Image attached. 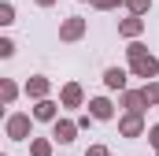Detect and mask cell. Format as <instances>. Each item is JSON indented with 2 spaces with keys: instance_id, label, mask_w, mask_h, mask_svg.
I'll return each instance as SVG.
<instances>
[{
  "instance_id": "cell-1",
  "label": "cell",
  "mask_w": 159,
  "mask_h": 156,
  "mask_svg": "<svg viewBox=\"0 0 159 156\" xmlns=\"http://www.w3.org/2000/svg\"><path fill=\"white\" fill-rule=\"evenodd\" d=\"M126 52H129L133 75H141V78H156V71H159V60L152 56V52H144V45H129Z\"/></svg>"
},
{
  "instance_id": "cell-2",
  "label": "cell",
  "mask_w": 159,
  "mask_h": 156,
  "mask_svg": "<svg viewBox=\"0 0 159 156\" xmlns=\"http://www.w3.org/2000/svg\"><path fill=\"white\" fill-rule=\"evenodd\" d=\"M26 134H30V115H11V119H7V138L22 141Z\"/></svg>"
},
{
  "instance_id": "cell-3",
  "label": "cell",
  "mask_w": 159,
  "mask_h": 156,
  "mask_svg": "<svg viewBox=\"0 0 159 156\" xmlns=\"http://www.w3.org/2000/svg\"><path fill=\"white\" fill-rule=\"evenodd\" d=\"M81 34H85V19H67V22L59 26V37L63 41H78Z\"/></svg>"
},
{
  "instance_id": "cell-4",
  "label": "cell",
  "mask_w": 159,
  "mask_h": 156,
  "mask_svg": "<svg viewBox=\"0 0 159 156\" xmlns=\"http://www.w3.org/2000/svg\"><path fill=\"white\" fill-rule=\"evenodd\" d=\"M74 134H78V123H70V119H56V141H74Z\"/></svg>"
},
{
  "instance_id": "cell-5",
  "label": "cell",
  "mask_w": 159,
  "mask_h": 156,
  "mask_svg": "<svg viewBox=\"0 0 159 156\" xmlns=\"http://www.w3.org/2000/svg\"><path fill=\"white\" fill-rule=\"evenodd\" d=\"M141 126H144V123H141V112H129V115L119 123V130L126 134V138H137V134H141Z\"/></svg>"
},
{
  "instance_id": "cell-6",
  "label": "cell",
  "mask_w": 159,
  "mask_h": 156,
  "mask_svg": "<svg viewBox=\"0 0 159 156\" xmlns=\"http://www.w3.org/2000/svg\"><path fill=\"white\" fill-rule=\"evenodd\" d=\"M104 82H107V89H126V71H122V67H111V71L104 75Z\"/></svg>"
},
{
  "instance_id": "cell-7",
  "label": "cell",
  "mask_w": 159,
  "mask_h": 156,
  "mask_svg": "<svg viewBox=\"0 0 159 156\" xmlns=\"http://www.w3.org/2000/svg\"><path fill=\"white\" fill-rule=\"evenodd\" d=\"M63 104H67V108H78L81 104V85L78 82H70V85L63 89Z\"/></svg>"
},
{
  "instance_id": "cell-8",
  "label": "cell",
  "mask_w": 159,
  "mask_h": 156,
  "mask_svg": "<svg viewBox=\"0 0 159 156\" xmlns=\"http://www.w3.org/2000/svg\"><path fill=\"white\" fill-rule=\"evenodd\" d=\"M89 108H93V119H111V112H115V108H111V100H104V97H96Z\"/></svg>"
},
{
  "instance_id": "cell-9",
  "label": "cell",
  "mask_w": 159,
  "mask_h": 156,
  "mask_svg": "<svg viewBox=\"0 0 159 156\" xmlns=\"http://www.w3.org/2000/svg\"><path fill=\"white\" fill-rule=\"evenodd\" d=\"M26 93H30V97H44V93H48V78H30V82H26Z\"/></svg>"
},
{
  "instance_id": "cell-10",
  "label": "cell",
  "mask_w": 159,
  "mask_h": 156,
  "mask_svg": "<svg viewBox=\"0 0 159 156\" xmlns=\"http://www.w3.org/2000/svg\"><path fill=\"white\" fill-rule=\"evenodd\" d=\"M34 119H56V104H52V100H37Z\"/></svg>"
},
{
  "instance_id": "cell-11",
  "label": "cell",
  "mask_w": 159,
  "mask_h": 156,
  "mask_svg": "<svg viewBox=\"0 0 159 156\" xmlns=\"http://www.w3.org/2000/svg\"><path fill=\"white\" fill-rule=\"evenodd\" d=\"M119 30H122V34H126V37H137V34H141V30H144V22H141V19H137V15H133V19H126V22H122Z\"/></svg>"
},
{
  "instance_id": "cell-12",
  "label": "cell",
  "mask_w": 159,
  "mask_h": 156,
  "mask_svg": "<svg viewBox=\"0 0 159 156\" xmlns=\"http://www.w3.org/2000/svg\"><path fill=\"white\" fill-rule=\"evenodd\" d=\"M122 104H126L129 112H144V97H141V93H126V97H122Z\"/></svg>"
},
{
  "instance_id": "cell-13",
  "label": "cell",
  "mask_w": 159,
  "mask_h": 156,
  "mask_svg": "<svg viewBox=\"0 0 159 156\" xmlns=\"http://www.w3.org/2000/svg\"><path fill=\"white\" fill-rule=\"evenodd\" d=\"M141 97H144V104H159V85H156V82H148V85L141 89Z\"/></svg>"
},
{
  "instance_id": "cell-14",
  "label": "cell",
  "mask_w": 159,
  "mask_h": 156,
  "mask_svg": "<svg viewBox=\"0 0 159 156\" xmlns=\"http://www.w3.org/2000/svg\"><path fill=\"white\" fill-rule=\"evenodd\" d=\"M48 153H52V145H48V141H41V138H37V141H34V156H48Z\"/></svg>"
},
{
  "instance_id": "cell-15",
  "label": "cell",
  "mask_w": 159,
  "mask_h": 156,
  "mask_svg": "<svg viewBox=\"0 0 159 156\" xmlns=\"http://www.w3.org/2000/svg\"><path fill=\"white\" fill-rule=\"evenodd\" d=\"M0 22H15V7H11V4L0 7Z\"/></svg>"
},
{
  "instance_id": "cell-16",
  "label": "cell",
  "mask_w": 159,
  "mask_h": 156,
  "mask_svg": "<svg viewBox=\"0 0 159 156\" xmlns=\"http://www.w3.org/2000/svg\"><path fill=\"white\" fill-rule=\"evenodd\" d=\"M126 4H129V11H133V15H141V11H148V0H126Z\"/></svg>"
},
{
  "instance_id": "cell-17",
  "label": "cell",
  "mask_w": 159,
  "mask_h": 156,
  "mask_svg": "<svg viewBox=\"0 0 159 156\" xmlns=\"http://www.w3.org/2000/svg\"><path fill=\"white\" fill-rule=\"evenodd\" d=\"M4 100H7V104L15 100V85H11V82H4Z\"/></svg>"
},
{
  "instance_id": "cell-18",
  "label": "cell",
  "mask_w": 159,
  "mask_h": 156,
  "mask_svg": "<svg viewBox=\"0 0 159 156\" xmlns=\"http://www.w3.org/2000/svg\"><path fill=\"white\" fill-rule=\"evenodd\" d=\"M11 52H15V45H11V41L4 37V41H0V56H11Z\"/></svg>"
},
{
  "instance_id": "cell-19",
  "label": "cell",
  "mask_w": 159,
  "mask_h": 156,
  "mask_svg": "<svg viewBox=\"0 0 159 156\" xmlns=\"http://www.w3.org/2000/svg\"><path fill=\"white\" fill-rule=\"evenodd\" d=\"M96 7H115V4H122V0H93Z\"/></svg>"
},
{
  "instance_id": "cell-20",
  "label": "cell",
  "mask_w": 159,
  "mask_h": 156,
  "mask_svg": "<svg viewBox=\"0 0 159 156\" xmlns=\"http://www.w3.org/2000/svg\"><path fill=\"white\" fill-rule=\"evenodd\" d=\"M89 156H107V149H104V145H93V149H89Z\"/></svg>"
},
{
  "instance_id": "cell-21",
  "label": "cell",
  "mask_w": 159,
  "mask_h": 156,
  "mask_svg": "<svg viewBox=\"0 0 159 156\" xmlns=\"http://www.w3.org/2000/svg\"><path fill=\"white\" fill-rule=\"evenodd\" d=\"M148 138H152V145L159 149V126H152V130H148Z\"/></svg>"
},
{
  "instance_id": "cell-22",
  "label": "cell",
  "mask_w": 159,
  "mask_h": 156,
  "mask_svg": "<svg viewBox=\"0 0 159 156\" xmlns=\"http://www.w3.org/2000/svg\"><path fill=\"white\" fill-rule=\"evenodd\" d=\"M37 4H44V7H48V4H52V0H37Z\"/></svg>"
}]
</instances>
